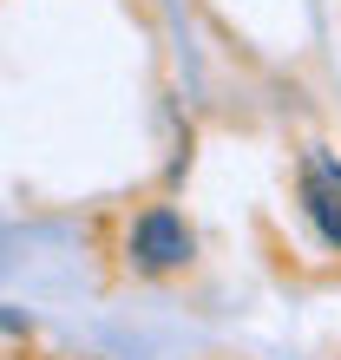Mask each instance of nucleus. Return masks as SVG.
<instances>
[{
    "instance_id": "nucleus-2",
    "label": "nucleus",
    "mask_w": 341,
    "mask_h": 360,
    "mask_svg": "<svg viewBox=\"0 0 341 360\" xmlns=\"http://www.w3.org/2000/svg\"><path fill=\"white\" fill-rule=\"evenodd\" d=\"M302 210H309V223L322 229V243L341 249V164L315 151L302 164Z\"/></svg>"
},
{
    "instance_id": "nucleus-1",
    "label": "nucleus",
    "mask_w": 341,
    "mask_h": 360,
    "mask_svg": "<svg viewBox=\"0 0 341 360\" xmlns=\"http://www.w3.org/2000/svg\"><path fill=\"white\" fill-rule=\"evenodd\" d=\"M190 249H197V243H190V223H184L170 203H151V210H138V217H132L125 256H132L138 275H170V269H184Z\"/></svg>"
}]
</instances>
